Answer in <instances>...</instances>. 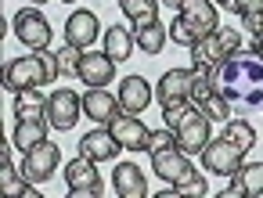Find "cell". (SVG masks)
Here are the masks:
<instances>
[{
	"label": "cell",
	"instance_id": "cell-10",
	"mask_svg": "<svg viewBox=\"0 0 263 198\" xmlns=\"http://www.w3.org/2000/svg\"><path fill=\"white\" fill-rule=\"evenodd\" d=\"M152 173L166 184H184L195 169H191V159H187L184 148H166V151L152 155Z\"/></svg>",
	"mask_w": 263,
	"mask_h": 198
},
{
	"label": "cell",
	"instance_id": "cell-6",
	"mask_svg": "<svg viewBox=\"0 0 263 198\" xmlns=\"http://www.w3.org/2000/svg\"><path fill=\"white\" fill-rule=\"evenodd\" d=\"M11 26H15V36L22 40V47H29V51H47L51 47V22L36 8H22L11 18Z\"/></svg>",
	"mask_w": 263,
	"mask_h": 198
},
{
	"label": "cell",
	"instance_id": "cell-1",
	"mask_svg": "<svg viewBox=\"0 0 263 198\" xmlns=\"http://www.w3.org/2000/svg\"><path fill=\"white\" fill-rule=\"evenodd\" d=\"M209 83H213V94L231 101L234 115H249L252 108L263 105V58L252 47L249 51L238 47L209 72Z\"/></svg>",
	"mask_w": 263,
	"mask_h": 198
},
{
	"label": "cell",
	"instance_id": "cell-24",
	"mask_svg": "<svg viewBox=\"0 0 263 198\" xmlns=\"http://www.w3.org/2000/svg\"><path fill=\"white\" fill-rule=\"evenodd\" d=\"M134 40H137V47H141L144 54H159V51H162V44L170 40V26L152 22V26L137 29V33H134Z\"/></svg>",
	"mask_w": 263,
	"mask_h": 198
},
{
	"label": "cell",
	"instance_id": "cell-35",
	"mask_svg": "<svg viewBox=\"0 0 263 198\" xmlns=\"http://www.w3.org/2000/svg\"><path fill=\"white\" fill-rule=\"evenodd\" d=\"M223 194H231V198H241L245 194V184H241V176L234 173L231 180H227V187H223Z\"/></svg>",
	"mask_w": 263,
	"mask_h": 198
},
{
	"label": "cell",
	"instance_id": "cell-29",
	"mask_svg": "<svg viewBox=\"0 0 263 198\" xmlns=\"http://www.w3.org/2000/svg\"><path fill=\"white\" fill-rule=\"evenodd\" d=\"M54 58H58V72H62V76H80L83 47H72V44H65V47H58V51H54Z\"/></svg>",
	"mask_w": 263,
	"mask_h": 198
},
{
	"label": "cell",
	"instance_id": "cell-21",
	"mask_svg": "<svg viewBox=\"0 0 263 198\" xmlns=\"http://www.w3.org/2000/svg\"><path fill=\"white\" fill-rule=\"evenodd\" d=\"M15 115L18 119H47V94L40 87H26L15 94Z\"/></svg>",
	"mask_w": 263,
	"mask_h": 198
},
{
	"label": "cell",
	"instance_id": "cell-32",
	"mask_svg": "<svg viewBox=\"0 0 263 198\" xmlns=\"http://www.w3.org/2000/svg\"><path fill=\"white\" fill-rule=\"evenodd\" d=\"M166 148H180V144H177V130H170V126H162V130H152V133H148V155H155V151H166Z\"/></svg>",
	"mask_w": 263,
	"mask_h": 198
},
{
	"label": "cell",
	"instance_id": "cell-38",
	"mask_svg": "<svg viewBox=\"0 0 263 198\" xmlns=\"http://www.w3.org/2000/svg\"><path fill=\"white\" fill-rule=\"evenodd\" d=\"M29 4H47V0H29Z\"/></svg>",
	"mask_w": 263,
	"mask_h": 198
},
{
	"label": "cell",
	"instance_id": "cell-36",
	"mask_svg": "<svg viewBox=\"0 0 263 198\" xmlns=\"http://www.w3.org/2000/svg\"><path fill=\"white\" fill-rule=\"evenodd\" d=\"M252 51L263 58V33H259V36H252Z\"/></svg>",
	"mask_w": 263,
	"mask_h": 198
},
{
	"label": "cell",
	"instance_id": "cell-8",
	"mask_svg": "<svg viewBox=\"0 0 263 198\" xmlns=\"http://www.w3.org/2000/svg\"><path fill=\"white\" fill-rule=\"evenodd\" d=\"M195 76H198L195 69H170V72H162V80H159V87H155L159 105H162V108H173V105L191 101Z\"/></svg>",
	"mask_w": 263,
	"mask_h": 198
},
{
	"label": "cell",
	"instance_id": "cell-4",
	"mask_svg": "<svg viewBox=\"0 0 263 198\" xmlns=\"http://www.w3.org/2000/svg\"><path fill=\"white\" fill-rule=\"evenodd\" d=\"M241 162H245V151H241L234 141H227V137H216V141H209V144L202 148V166H205V173L234 176V173L241 169Z\"/></svg>",
	"mask_w": 263,
	"mask_h": 198
},
{
	"label": "cell",
	"instance_id": "cell-15",
	"mask_svg": "<svg viewBox=\"0 0 263 198\" xmlns=\"http://www.w3.org/2000/svg\"><path fill=\"white\" fill-rule=\"evenodd\" d=\"M119 141H116V133L108 130V126H98V130H90V133H83L80 137V155H87V159H94V162H112L116 155H119Z\"/></svg>",
	"mask_w": 263,
	"mask_h": 198
},
{
	"label": "cell",
	"instance_id": "cell-25",
	"mask_svg": "<svg viewBox=\"0 0 263 198\" xmlns=\"http://www.w3.org/2000/svg\"><path fill=\"white\" fill-rule=\"evenodd\" d=\"M0 184H4V194H11V198H40L36 184L18 176L15 169H0Z\"/></svg>",
	"mask_w": 263,
	"mask_h": 198
},
{
	"label": "cell",
	"instance_id": "cell-12",
	"mask_svg": "<svg viewBox=\"0 0 263 198\" xmlns=\"http://www.w3.org/2000/svg\"><path fill=\"white\" fill-rule=\"evenodd\" d=\"M108 130L116 133V141H119L126 151H148V133H152V130H148L134 112H123L119 119H112Z\"/></svg>",
	"mask_w": 263,
	"mask_h": 198
},
{
	"label": "cell",
	"instance_id": "cell-3",
	"mask_svg": "<svg viewBox=\"0 0 263 198\" xmlns=\"http://www.w3.org/2000/svg\"><path fill=\"white\" fill-rule=\"evenodd\" d=\"M241 47V33L238 29H216V33H209V36H202L195 47H191V58H195V69L198 72H213L227 54H234Z\"/></svg>",
	"mask_w": 263,
	"mask_h": 198
},
{
	"label": "cell",
	"instance_id": "cell-11",
	"mask_svg": "<svg viewBox=\"0 0 263 198\" xmlns=\"http://www.w3.org/2000/svg\"><path fill=\"white\" fill-rule=\"evenodd\" d=\"M83 115H87V119H94V123H101V126H108L112 119H119V115H123L119 94H108L105 87H90V90L83 94Z\"/></svg>",
	"mask_w": 263,
	"mask_h": 198
},
{
	"label": "cell",
	"instance_id": "cell-37",
	"mask_svg": "<svg viewBox=\"0 0 263 198\" xmlns=\"http://www.w3.org/2000/svg\"><path fill=\"white\" fill-rule=\"evenodd\" d=\"M162 4H166V8H173V11H180V8H184V0H162Z\"/></svg>",
	"mask_w": 263,
	"mask_h": 198
},
{
	"label": "cell",
	"instance_id": "cell-23",
	"mask_svg": "<svg viewBox=\"0 0 263 198\" xmlns=\"http://www.w3.org/2000/svg\"><path fill=\"white\" fill-rule=\"evenodd\" d=\"M11 141H15V148H22V151L36 148L40 141H47V119H18Z\"/></svg>",
	"mask_w": 263,
	"mask_h": 198
},
{
	"label": "cell",
	"instance_id": "cell-31",
	"mask_svg": "<svg viewBox=\"0 0 263 198\" xmlns=\"http://www.w3.org/2000/svg\"><path fill=\"white\" fill-rule=\"evenodd\" d=\"M202 112H205L209 119H216V123H227V119H234V108H231V101H223L220 94H209V97L202 101Z\"/></svg>",
	"mask_w": 263,
	"mask_h": 198
},
{
	"label": "cell",
	"instance_id": "cell-5",
	"mask_svg": "<svg viewBox=\"0 0 263 198\" xmlns=\"http://www.w3.org/2000/svg\"><path fill=\"white\" fill-rule=\"evenodd\" d=\"M94 166H98V162L87 159V155H76V159L65 166V184H69V194H72V198H98V194H105L101 173H98Z\"/></svg>",
	"mask_w": 263,
	"mask_h": 198
},
{
	"label": "cell",
	"instance_id": "cell-9",
	"mask_svg": "<svg viewBox=\"0 0 263 198\" xmlns=\"http://www.w3.org/2000/svg\"><path fill=\"white\" fill-rule=\"evenodd\" d=\"M80 112H83V97L69 87H62L47 97V123L54 130H72L80 123Z\"/></svg>",
	"mask_w": 263,
	"mask_h": 198
},
{
	"label": "cell",
	"instance_id": "cell-34",
	"mask_svg": "<svg viewBox=\"0 0 263 198\" xmlns=\"http://www.w3.org/2000/svg\"><path fill=\"white\" fill-rule=\"evenodd\" d=\"M241 29H245V33H252V36H259V33H263V11L241 15Z\"/></svg>",
	"mask_w": 263,
	"mask_h": 198
},
{
	"label": "cell",
	"instance_id": "cell-17",
	"mask_svg": "<svg viewBox=\"0 0 263 198\" xmlns=\"http://www.w3.org/2000/svg\"><path fill=\"white\" fill-rule=\"evenodd\" d=\"M209 123H213V119H209L205 112H195V115L177 130V144H180L187 155H191V151H202V148L213 141V137H209Z\"/></svg>",
	"mask_w": 263,
	"mask_h": 198
},
{
	"label": "cell",
	"instance_id": "cell-14",
	"mask_svg": "<svg viewBox=\"0 0 263 198\" xmlns=\"http://www.w3.org/2000/svg\"><path fill=\"white\" fill-rule=\"evenodd\" d=\"M87 87H108L116 80V62L105 54V51H83V62H80V76Z\"/></svg>",
	"mask_w": 263,
	"mask_h": 198
},
{
	"label": "cell",
	"instance_id": "cell-20",
	"mask_svg": "<svg viewBox=\"0 0 263 198\" xmlns=\"http://www.w3.org/2000/svg\"><path fill=\"white\" fill-rule=\"evenodd\" d=\"M134 29H126V26H108V33H105V54L119 65V62H126L130 54H134Z\"/></svg>",
	"mask_w": 263,
	"mask_h": 198
},
{
	"label": "cell",
	"instance_id": "cell-27",
	"mask_svg": "<svg viewBox=\"0 0 263 198\" xmlns=\"http://www.w3.org/2000/svg\"><path fill=\"white\" fill-rule=\"evenodd\" d=\"M209 191V184H205V173H191L184 184H173L170 191H162L159 198H202Z\"/></svg>",
	"mask_w": 263,
	"mask_h": 198
},
{
	"label": "cell",
	"instance_id": "cell-2",
	"mask_svg": "<svg viewBox=\"0 0 263 198\" xmlns=\"http://www.w3.org/2000/svg\"><path fill=\"white\" fill-rule=\"evenodd\" d=\"M58 76H62L58 72V58L51 51H33L26 58L4 62V90H11V94H18L26 87H47Z\"/></svg>",
	"mask_w": 263,
	"mask_h": 198
},
{
	"label": "cell",
	"instance_id": "cell-40",
	"mask_svg": "<svg viewBox=\"0 0 263 198\" xmlns=\"http://www.w3.org/2000/svg\"><path fill=\"white\" fill-rule=\"evenodd\" d=\"M62 4H76V0H62Z\"/></svg>",
	"mask_w": 263,
	"mask_h": 198
},
{
	"label": "cell",
	"instance_id": "cell-7",
	"mask_svg": "<svg viewBox=\"0 0 263 198\" xmlns=\"http://www.w3.org/2000/svg\"><path fill=\"white\" fill-rule=\"evenodd\" d=\"M58 162H62V148L51 144V141H40L36 148L26 151V159H22V176L33 180V184H44V180L54 176Z\"/></svg>",
	"mask_w": 263,
	"mask_h": 198
},
{
	"label": "cell",
	"instance_id": "cell-39",
	"mask_svg": "<svg viewBox=\"0 0 263 198\" xmlns=\"http://www.w3.org/2000/svg\"><path fill=\"white\" fill-rule=\"evenodd\" d=\"M213 4H223V8H227V0H213Z\"/></svg>",
	"mask_w": 263,
	"mask_h": 198
},
{
	"label": "cell",
	"instance_id": "cell-19",
	"mask_svg": "<svg viewBox=\"0 0 263 198\" xmlns=\"http://www.w3.org/2000/svg\"><path fill=\"white\" fill-rule=\"evenodd\" d=\"M119 105H123V112L141 115V112L152 105V87H148V80H144V76H126L123 87H119Z\"/></svg>",
	"mask_w": 263,
	"mask_h": 198
},
{
	"label": "cell",
	"instance_id": "cell-26",
	"mask_svg": "<svg viewBox=\"0 0 263 198\" xmlns=\"http://www.w3.org/2000/svg\"><path fill=\"white\" fill-rule=\"evenodd\" d=\"M223 137H227V141H234L241 151H249V148L256 144V130H252V123H245L241 115H234V119H227V123H223Z\"/></svg>",
	"mask_w": 263,
	"mask_h": 198
},
{
	"label": "cell",
	"instance_id": "cell-28",
	"mask_svg": "<svg viewBox=\"0 0 263 198\" xmlns=\"http://www.w3.org/2000/svg\"><path fill=\"white\" fill-rule=\"evenodd\" d=\"M170 40H173V44H180V47H195V44L202 40V33H198L187 18H180V15H177V18L170 22Z\"/></svg>",
	"mask_w": 263,
	"mask_h": 198
},
{
	"label": "cell",
	"instance_id": "cell-30",
	"mask_svg": "<svg viewBox=\"0 0 263 198\" xmlns=\"http://www.w3.org/2000/svg\"><path fill=\"white\" fill-rule=\"evenodd\" d=\"M238 176L245 184V194H263V162H249V166L241 162Z\"/></svg>",
	"mask_w": 263,
	"mask_h": 198
},
{
	"label": "cell",
	"instance_id": "cell-16",
	"mask_svg": "<svg viewBox=\"0 0 263 198\" xmlns=\"http://www.w3.org/2000/svg\"><path fill=\"white\" fill-rule=\"evenodd\" d=\"M180 18H187L202 36H209V33L220 29V15H216V4H213V0H184Z\"/></svg>",
	"mask_w": 263,
	"mask_h": 198
},
{
	"label": "cell",
	"instance_id": "cell-13",
	"mask_svg": "<svg viewBox=\"0 0 263 198\" xmlns=\"http://www.w3.org/2000/svg\"><path fill=\"white\" fill-rule=\"evenodd\" d=\"M98 33H101V22H98V15L87 11V8L72 11L69 22H65V44H72V47H83V51H87V47L98 40Z\"/></svg>",
	"mask_w": 263,
	"mask_h": 198
},
{
	"label": "cell",
	"instance_id": "cell-33",
	"mask_svg": "<svg viewBox=\"0 0 263 198\" xmlns=\"http://www.w3.org/2000/svg\"><path fill=\"white\" fill-rule=\"evenodd\" d=\"M227 11H234V15H252V11H263V0H227Z\"/></svg>",
	"mask_w": 263,
	"mask_h": 198
},
{
	"label": "cell",
	"instance_id": "cell-22",
	"mask_svg": "<svg viewBox=\"0 0 263 198\" xmlns=\"http://www.w3.org/2000/svg\"><path fill=\"white\" fill-rule=\"evenodd\" d=\"M159 4L162 0H119V8L134 22V29H144V26L159 22Z\"/></svg>",
	"mask_w": 263,
	"mask_h": 198
},
{
	"label": "cell",
	"instance_id": "cell-18",
	"mask_svg": "<svg viewBox=\"0 0 263 198\" xmlns=\"http://www.w3.org/2000/svg\"><path fill=\"white\" fill-rule=\"evenodd\" d=\"M112 187H116L119 198H144V194H148V180H144V173H141L134 162H119V166H116Z\"/></svg>",
	"mask_w": 263,
	"mask_h": 198
}]
</instances>
